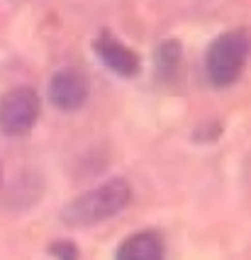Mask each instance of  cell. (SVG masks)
I'll return each mask as SVG.
<instances>
[{"mask_svg": "<svg viewBox=\"0 0 251 260\" xmlns=\"http://www.w3.org/2000/svg\"><path fill=\"white\" fill-rule=\"evenodd\" d=\"M49 253L57 260H78V248L71 241H57V243H51Z\"/></svg>", "mask_w": 251, "mask_h": 260, "instance_id": "obj_8", "label": "cell"}, {"mask_svg": "<svg viewBox=\"0 0 251 260\" xmlns=\"http://www.w3.org/2000/svg\"><path fill=\"white\" fill-rule=\"evenodd\" d=\"M178 44L176 42H169V44H163L161 46V51H159V63H161V71L163 73H169V71H173V63L178 61Z\"/></svg>", "mask_w": 251, "mask_h": 260, "instance_id": "obj_7", "label": "cell"}, {"mask_svg": "<svg viewBox=\"0 0 251 260\" xmlns=\"http://www.w3.org/2000/svg\"><path fill=\"white\" fill-rule=\"evenodd\" d=\"M49 98L64 112H73L88 98V83L83 78V73L76 68L59 71L49 83Z\"/></svg>", "mask_w": 251, "mask_h": 260, "instance_id": "obj_4", "label": "cell"}, {"mask_svg": "<svg viewBox=\"0 0 251 260\" xmlns=\"http://www.w3.org/2000/svg\"><path fill=\"white\" fill-rule=\"evenodd\" d=\"M249 37L246 32H225L210 44L205 56L207 76L215 85H232L239 78L241 68L249 58Z\"/></svg>", "mask_w": 251, "mask_h": 260, "instance_id": "obj_2", "label": "cell"}, {"mask_svg": "<svg viewBox=\"0 0 251 260\" xmlns=\"http://www.w3.org/2000/svg\"><path fill=\"white\" fill-rule=\"evenodd\" d=\"M129 202H132L129 182L115 178L69 202L61 212V219L71 226H93V224H100L105 219L120 214Z\"/></svg>", "mask_w": 251, "mask_h": 260, "instance_id": "obj_1", "label": "cell"}, {"mask_svg": "<svg viewBox=\"0 0 251 260\" xmlns=\"http://www.w3.org/2000/svg\"><path fill=\"white\" fill-rule=\"evenodd\" d=\"M39 98L32 88H12L0 98V132L22 136L37 124Z\"/></svg>", "mask_w": 251, "mask_h": 260, "instance_id": "obj_3", "label": "cell"}, {"mask_svg": "<svg viewBox=\"0 0 251 260\" xmlns=\"http://www.w3.org/2000/svg\"><path fill=\"white\" fill-rule=\"evenodd\" d=\"M115 260H163V241L154 231H139L122 241Z\"/></svg>", "mask_w": 251, "mask_h": 260, "instance_id": "obj_6", "label": "cell"}, {"mask_svg": "<svg viewBox=\"0 0 251 260\" xmlns=\"http://www.w3.org/2000/svg\"><path fill=\"white\" fill-rule=\"evenodd\" d=\"M95 54L98 58L103 61L105 66L115 71L117 76H122V78H132V76H137L139 73V56L125 46L117 37H113L110 32H103L98 39H95Z\"/></svg>", "mask_w": 251, "mask_h": 260, "instance_id": "obj_5", "label": "cell"}]
</instances>
